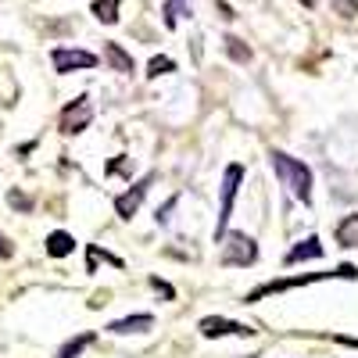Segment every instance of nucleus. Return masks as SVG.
<instances>
[{"mask_svg":"<svg viewBox=\"0 0 358 358\" xmlns=\"http://www.w3.org/2000/svg\"><path fill=\"white\" fill-rule=\"evenodd\" d=\"M319 280H358V265L344 262L337 268H330V273H305V276H287V280H268L262 287H255L248 297H244V305H255L262 301V297L268 294H283V290H294V287H308V283H319Z\"/></svg>","mask_w":358,"mask_h":358,"instance_id":"nucleus-1","label":"nucleus"},{"mask_svg":"<svg viewBox=\"0 0 358 358\" xmlns=\"http://www.w3.org/2000/svg\"><path fill=\"white\" fill-rule=\"evenodd\" d=\"M268 165H273L276 179L297 197V201H305L312 204V169L301 162V158H290L287 151H273L268 155Z\"/></svg>","mask_w":358,"mask_h":358,"instance_id":"nucleus-2","label":"nucleus"},{"mask_svg":"<svg viewBox=\"0 0 358 358\" xmlns=\"http://www.w3.org/2000/svg\"><path fill=\"white\" fill-rule=\"evenodd\" d=\"M241 183H244V165L241 162L226 165V172H222V204H219V222H215V244H222V236L229 233V219H233V204H236V194H241Z\"/></svg>","mask_w":358,"mask_h":358,"instance_id":"nucleus-3","label":"nucleus"},{"mask_svg":"<svg viewBox=\"0 0 358 358\" xmlns=\"http://www.w3.org/2000/svg\"><path fill=\"white\" fill-rule=\"evenodd\" d=\"M226 268H248L258 262V244L251 241L248 233H226L222 236V258Z\"/></svg>","mask_w":358,"mask_h":358,"instance_id":"nucleus-4","label":"nucleus"},{"mask_svg":"<svg viewBox=\"0 0 358 358\" xmlns=\"http://www.w3.org/2000/svg\"><path fill=\"white\" fill-rule=\"evenodd\" d=\"M197 330H201V337H208V341H219V337H255V334H258L255 326L236 322V319H226V315H204V319L197 322Z\"/></svg>","mask_w":358,"mask_h":358,"instance_id":"nucleus-5","label":"nucleus"},{"mask_svg":"<svg viewBox=\"0 0 358 358\" xmlns=\"http://www.w3.org/2000/svg\"><path fill=\"white\" fill-rule=\"evenodd\" d=\"M50 62H54V72L69 76V72H83V69H97L101 57L90 50H79V47H54Z\"/></svg>","mask_w":358,"mask_h":358,"instance_id":"nucleus-6","label":"nucleus"},{"mask_svg":"<svg viewBox=\"0 0 358 358\" xmlns=\"http://www.w3.org/2000/svg\"><path fill=\"white\" fill-rule=\"evenodd\" d=\"M90 122H94V104H90V97L83 94V97H76L72 104H65V111H62V133L65 136H79L83 129H90Z\"/></svg>","mask_w":358,"mask_h":358,"instance_id":"nucleus-7","label":"nucleus"},{"mask_svg":"<svg viewBox=\"0 0 358 358\" xmlns=\"http://www.w3.org/2000/svg\"><path fill=\"white\" fill-rule=\"evenodd\" d=\"M151 183H155V172H147L143 179H136V183H133L126 194H118V197H115V212H118V219H133V215L140 212V204H143L147 190H151Z\"/></svg>","mask_w":358,"mask_h":358,"instance_id":"nucleus-8","label":"nucleus"},{"mask_svg":"<svg viewBox=\"0 0 358 358\" xmlns=\"http://www.w3.org/2000/svg\"><path fill=\"white\" fill-rule=\"evenodd\" d=\"M147 330H155V315H147V312H136V315H126V319L108 322V334H115V337H126V334H147Z\"/></svg>","mask_w":358,"mask_h":358,"instance_id":"nucleus-9","label":"nucleus"},{"mask_svg":"<svg viewBox=\"0 0 358 358\" xmlns=\"http://www.w3.org/2000/svg\"><path fill=\"white\" fill-rule=\"evenodd\" d=\"M104 62H108L115 72H122V76H133V72H136L133 54H129L122 43H104Z\"/></svg>","mask_w":358,"mask_h":358,"instance_id":"nucleus-10","label":"nucleus"},{"mask_svg":"<svg viewBox=\"0 0 358 358\" xmlns=\"http://www.w3.org/2000/svg\"><path fill=\"white\" fill-rule=\"evenodd\" d=\"M326 251H322V244H319V236H305L301 244H294L290 251H287V265H297V262H315V258H322Z\"/></svg>","mask_w":358,"mask_h":358,"instance_id":"nucleus-11","label":"nucleus"},{"mask_svg":"<svg viewBox=\"0 0 358 358\" xmlns=\"http://www.w3.org/2000/svg\"><path fill=\"white\" fill-rule=\"evenodd\" d=\"M72 251H76V236L72 233H65V229L47 233V255L50 258H69Z\"/></svg>","mask_w":358,"mask_h":358,"instance_id":"nucleus-12","label":"nucleus"},{"mask_svg":"<svg viewBox=\"0 0 358 358\" xmlns=\"http://www.w3.org/2000/svg\"><path fill=\"white\" fill-rule=\"evenodd\" d=\"M334 236H337V244H341V248H358V212L344 215V219L337 222Z\"/></svg>","mask_w":358,"mask_h":358,"instance_id":"nucleus-13","label":"nucleus"},{"mask_svg":"<svg viewBox=\"0 0 358 358\" xmlns=\"http://www.w3.org/2000/svg\"><path fill=\"white\" fill-rule=\"evenodd\" d=\"M179 18H190V0H165V4H162V22H165V29H176Z\"/></svg>","mask_w":358,"mask_h":358,"instance_id":"nucleus-14","label":"nucleus"},{"mask_svg":"<svg viewBox=\"0 0 358 358\" xmlns=\"http://www.w3.org/2000/svg\"><path fill=\"white\" fill-rule=\"evenodd\" d=\"M118 8H122V0H94V11L97 15V22H104V25H115L118 22Z\"/></svg>","mask_w":358,"mask_h":358,"instance_id":"nucleus-15","label":"nucleus"},{"mask_svg":"<svg viewBox=\"0 0 358 358\" xmlns=\"http://www.w3.org/2000/svg\"><path fill=\"white\" fill-rule=\"evenodd\" d=\"M222 43H226V54L233 57V62H241V65H248V62H251V47H248L244 40H236V36H226Z\"/></svg>","mask_w":358,"mask_h":358,"instance_id":"nucleus-16","label":"nucleus"},{"mask_svg":"<svg viewBox=\"0 0 358 358\" xmlns=\"http://www.w3.org/2000/svg\"><path fill=\"white\" fill-rule=\"evenodd\" d=\"M90 344H94V334H79L76 341H69L62 351H57V358H79L83 348H90Z\"/></svg>","mask_w":358,"mask_h":358,"instance_id":"nucleus-17","label":"nucleus"},{"mask_svg":"<svg viewBox=\"0 0 358 358\" xmlns=\"http://www.w3.org/2000/svg\"><path fill=\"white\" fill-rule=\"evenodd\" d=\"M169 72H176V62H172V57H165V54L151 57V65H147V79H158V76H169Z\"/></svg>","mask_w":358,"mask_h":358,"instance_id":"nucleus-18","label":"nucleus"},{"mask_svg":"<svg viewBox=\"0 0 358 358\" xmlns=\"http://www.w3.org/2000/svg\"><path fill=\"white\" fill-rule=\"evenodd\" d=\"M8 204L18 208V212H33V201H29L22 190H8Z\"/></svg>","mask_w":358,"mask_h":358,"instance_id":"nucleus-19","label":"nucleus"},{"mask_svg":"<svg viewBox=\"0 0 358 358\" xmlns=\"http://www.w3.org/2000/svg\"><path fill=\"white\" fill-rule=\"evenodd\" d=\"M104 176H129V158L122 155V158H115V162H108Z\"/></svg>","mask_w":358,"mask_h":358,"instance_id":"nucleus-20","label":"nucleus"},{"mask_svg":"<svg viewBox=\"0 0 358 358\" xmlns=\"http://www.w3.org/2000/svg\"><path fill=\"white\" fill-rule=\"evenodd\" d=\"M176 204H179V194H176V197H169V201L158 208V215H155V219H158V226H169V219H172V208H176Z\"/></svg>","mask_w":358,"mask_h":358,"instance_id":"nucleus-21","label":"nucleus"},{"mask_svg":"<svg viewBox=\"0 0 358 358\" xmlns=\"http://www.w3.org/2000/svg\"><path fill=\"white\" fill-rule=\"evenodd\" d=\"M151 287H155V290L165 297V301H176V290H172V283H165L162 276H151Z\"/></svg>","mask_w":358,"mask_h":358,"instance_id":"nucleus-22","label":"nucleus"},{"mask_svg":"<svg viewBox=\"0 0 358 358\" xmlns=\"http://www.w3.org/2000/svg\"><path fill=\"white\" fill-rule=\"evenodd\" d=\"M334 8L344 11V15L351 18V15H358V0H334Z\"/></svg>","mask_w":358,"mask_h":358,"instance_id":"nucleus-23","label":"nucleus"},{"mask_svg":"<svg viewBox=\"0 0 358 358\" xmlns=\"http://www.w3.org/2000/svg\"><path fill=\"white\" fill-rule=\"evenodd\" d=\"M11 255H15V244L8 241L4 233H0V258H11Z\"/></svg>","mask_w":358,"mask_h":358,"instance_id":"nucleus-24","label":"nucleus"},{"mask_svg":"<svg viewBox=\"0 0 358 358\" xmlns=\"http://www.w3.org/2000/svg\"><path fill=\"white\" fill-rule=\"evenodd\" d=\"M301 4H305V8H315V4H319V0H301Z\"/></svg>","mask_w":358,"mask_h":358,"instance_id":"nucleus-25","label":"nucleus"}]
</instances>
